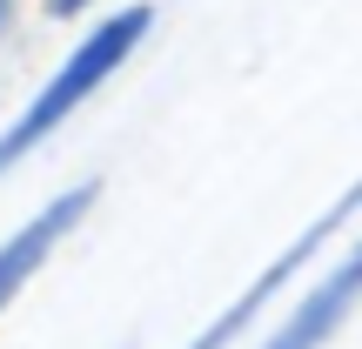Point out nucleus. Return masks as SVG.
<instances>
[{
	"label": "nucleus",
	"instance_id": "1",
	"mask_svg": "<svg viewBox=\"0 0 362 349\" xmlns=\"http://www.w3.org/2000/svg\"><path fill=\"white\" fill-rule=\"evenodd\" d=\"M148 21H155V7H121V13H107L101 27H88V40H81L74 54H67V67L47 81V88L34 94V108H27L21 121H13L7 135H0V175L13 168V161L27 155V148L40 142V135H54L67 121V108H81L94 88H101L107 74H115L121 61H128L134 47H141V34H148Z\"/></svg>",
	"mask_w": 362,
	"mask_h": 349
},
{
	"label": "nucleus",
	"instance_id": "3",
	"mask_svg": "<svg viewBox=\"0 0 362 349\" xmlns=\"http://www.w3.org/2000/svg\"><path fill=\"white\" fill-rule=\"evenodd\" d=\"M94 188H101V181H81V188H67L61 202H47V208H40V215L27 222L21 235H13V242H0V309H7V302H13V289H21L27 275L40 269V262H47V248H54V242H61V235H67V229H74V222L94 208Z\"/></svg>",
	"mask_w": 362,
	"mask_h": 349
},
{
	"label": "nucleus",
	"instance_id": "4",
	"mask_svg": "<svg viewBox=\"0 0 362 349\" xmlns=\"http://www.w3.org/2000/svg\"><path fill=\"white\" fill-rule=\"evenodd\" d=\"M356 296H362V242L342 256V269H336V275H322V282H315L309 296L296 302V316L282 323V336H275L269 349H315L329 329L342 323V316L356 309Z\"/></svg>",
	"mask_w": 362,
	"mask_h": 349
},
{
	"label": "nucleus",
	"instance_id": "5",
	"mask_svg": "<svg viewBox=\"0 0 362 349\" xmlns=\"http://www.w3.org/2000/svg\"><path fill=\"white\" fill-rule=\"evenodd\" d=\"M54 13H81V7H94V0H47Z\"/></svg>",
	"mask_w": 362,
	"mask_h": 349
},
{
	"label": "nucleus",
	"instance_id": "2",
	"mask_svg": "<svg viewBox=\"0 0 362 349\" xmlns=\"http://www.w3.org/2000/svg\"><path fill=\"white\" fill-rule=\"evenodd\" d=\"M356 208H362V181H356V188H349V195H342V202H336V208H329V215H315V229H309V235H302V242H296V248H288V256H282V262H269V269H262V275H255V289H248V296H242V302H235V309H228V316H215V323H208V329H202V336H194L188 349H228V336H242V329H248V316H255V309H262V302H269V296H275V289H282V282H288V275H296V269H302V262H309V256H315V248H322V242H329V235H336V229H342V222H349V215H356Z\"/></svg>",
	"mask_w": 362,
	"mask_h": 349
},
{
	"label": "nucleus",
	"instance_id": "6",
	"mask_svg": "<svg viewBox=\"0 0 362 349\" xmlns=\"http://www.w3.org/2000/svg\"><path fill=\"white\" fill-rule=\"evenodd\" d=\"M0 21H7V0H0Z\"/></svg>",
	"mask_w": 362,
	"mask_h": 349
}]
</instances>
